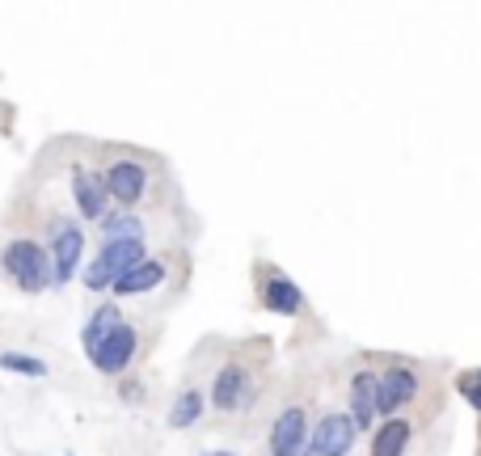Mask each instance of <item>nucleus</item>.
Here are the masks:
<instances>
[{"label": "nucleus", "mask_w": 481, "mask_h": 456, "mask_svg": "<svg viewBox=\"0 0 481 456\" xmlns=\"http://www.w3.org/2000/svg\"><path fill=\"white\" fill-rule=\"evenodd\" d=\"M198 419H203V393L190 384V389H182V393L173 397L169 419H165V422H169L173 432H186V427H195Z\"/></svg>", "instance_id": "obj_15"}, {"label": "nucleus", "mask_w": 481, "mask_h": 456, "mask_svg": "<svg viewBox=\"0 0 481 456\" xmlns=\"http://www.w3.org/2000/svg\"><path fill=\"white\" fill-rule=\"evenodd\" d=\"M85 254V233L76 220H55L51 224V262H55V287H63L81 267Z\"/></svg>", "instance_id": "obj_5"}, {"label": "nucleus", "mask_w": 481, "mask_h": 456, "mask_svg": "<svg viewBox=\"0 0 481 456\" xmlns=\"http://www.w3.org/2000/svg\"><path fill=\"white\" fill-rule=\"evenodd\" d=\"M309 414L300 406L279 410L271 427V456H309Z\"/></svg>", "instance_id": "obj_10"}, {"label": "nucleus", "mask_w": 481, "mask_h": 456, "mask_svg": "<svg viewBox=\"0 0 481 456\" xmlns=\"http://www.w3.org/2000/svg\"><path fill=\"white\" fill-rule=\"evenodd\" d=\"M262 308L266 313H279V317H296V313H304V292L296 287V279H287V275L271 271L266 279H262Z\"/></svg>", "instance_id": "obj_11"}, {"label": "nucleus", "mask_w": 481, "mask_h": 456, "mask_svg": "<svg viewBox=\"0 0 481 456\" xmlns=\"http://www.w3.org/2000/svg\"><path fill=\"white\" fill-rule=\"evenodd\" d=\"M414 397H418V372L409 368V364H389L376 376V406H380V414L406 410Z\"/></svg>", "instance_id": "obj_6"}, {"label": "nucleus", "mask_w": 481, "mask_h": 456, "mask_svg": "<svg viewBox=\"0 0 481 456\" xmlns=\"http://www.w3.org/2000/svg\"><path fill=\"white\" fill-rule=\"evenodd\" d=\"M0 267L30 296L55 287V262H51V254L38 246L34 237H13L9 246H5V254H0Z\"/></svg>", "instance_id": "obj_1"}, {"label": "nucleus", "mask_w": 481, "mask_h": 456, "mask_svg": "<svg viewBox=\"0 0 481 456\" xmlns=\"http://www.w3.org/2000/svg\"><path fill=\"white\" fill-rule=\"evenodd\" d=\"M101 173H106L111 199L119 203V208H136V203H144V195H149V186H152L149 160L131 157V152H127V157H114Z\"/></svg>", "instance_id": "obj_3"}, {"label": "nucleus", "mask_w": 481, "mask_h": 456, "mask_svg": "<svg viewBox=\"0 0 481 456\" xmlns=\"http://www.w3.org/2000/svg\"><path fill=\"white\" fill-rule=\"evenodd\" d=\"M409 427L406 419H397V414H389V419L380 422V432L371 435V456H406L409 448Z\"/></svg>", "instance_id": "obj_14"}, {"label": "nucleus", "mask_w": 481, "mask_h": 456, "mask_svg": "<svg viewBox=\"0 0 481 456\" xmlns=\"http://www.w3.org/2000/svg\"><path fill=\"white\" fill-rule=\"evenodd\" d=\"M136 351H139V330L127 325V321H119V325H114L93 351H85V355L101 376H123V372L136 364Z\"/></svg>", "instance_id": "obj_4"}, {"label": "nucleus", "mask_w": 481, "mask_h": 456, "mask_svg": "<svg viewBox=\"0 0 481 456\" xmlns=\"http://www.w3.org/2000/svg\"><path fill=\"white\" fill-rule=\"evenodd\" d=\"M457 389H460V397H465V402H469V406L481 414V368H473V372H460Z\"/></svg>", "instance_id": "obj_19"}, {"label": "nucleus", "mask_w": 481, "mask_h": 456, "mask_svg": "<svg viewBox=\"0 0 481 456\" xmlns=\"http://www.w3.org/2000/svg\"><path fill=\"white\" fill-rule=\"evenodd\" d=\"M119 321H123V313H119L114 305L93 308V317H89V321H85V330H81V346H85V351H93V346H98L101 338H106V334L119 325Z\"/></svg>", "instance_id": "obj_16"}, {"label": "nucleus", "mask_w": 481, "mask_h": 456, "mask_svg": "<svg viewBox=\"0 0 481 456\" xmlns=\"http://www.w3.org/2000/svg\"><path fill=\"white\" fill-rule=\"evenodd\" d=\"M160 284H165V262L144 258L139 267H131L111 292L114 296H144V292H152V287H160Z\"/></svg>", "instance_id": "obj_13"}, {"label": "nucleus", "mask_w": 481, "mask_h": 456, "mask_svg": "<svg viewBox=\"0 0 481 456\" xmlns=\"http://www.w3.org/2000/svg\"><path fill=\"white\" fill-rule=\"evenodd\" d=\"M0 368L13 376H30V381H47L51 368L38 355H22V351H0Z\"/></svg>", "instance_id": "obj_18"}, {"label": "nucleus", "mask_w": 481, "mask_h": 456, "mask_svg": "<svg viewBox=\"0 0 481 456\" xmlns=\"http://www.w3.org/2000/svg\"><path fill=\"white\" fill-rule=\"evenodd\" d=\"M139 262H144V237H131V241H111L106 237L98 258L85 267V287L89 292H106V287H114Z\"/></svg>", "instance_id": "obj_2"}, {"label": "nucleus", "mask_w": 481, "mask_h": 456, "mask_svg": "<svg viewBox=\"0 0 481 456\" xmlns=\"http://www.w3.org/2000/svg\"><path fill=\"white\" fill-rule=\"evenodd\" d=\"M249 397H254L249 368L245 364H224V368L216 372V381H211V406L220 410V414H233V410L249 406Z\"/></svg>", "instance_id": "obj_9"}, {"label": "nucleus", "mask_w": 481, "mask_h": 456, "mask_svg": "<svg viewBox=\"0 0 481 456\" xmlns=\"http://www.w3.org/2000/svg\"><path fill=\"white\" fill-rule=\"evenodd\" d=\"M376 414H380V406H376V372L363 368L351 376V419H355L359 432H368Z\"/></svg>", "instance_id": "obj_12"}, {"label": "nucleus", "mask_w": 481, "mask_h": 456, "mask_svg": "<svg viewBox=\"0 0 481 456\" xmlns=\"http://www.w3.org/2000/svg\"><path fill=\"white\" fill-rule=\"evenodd\" d=\"M203 456H236V452H228V448H220V452H203Z\"/></svg>", "instance_id": "obj_21"}, {"label": "nucleus", "mask_w": 481, "mask_h": 456, "mask_svg": "<svg viewBox=\"0 0 481 456\" xmlns=\"http://www.w3.org/2000/svg\"><path fill=\"white\" fill-rule=\"evenodd\" d=\"M355 419L351 414H321V422L313 427L309 435V456H351V448H355Z\"/></svg>", "instance_id": "obj_7"}, {"label": "nucleus", "mask_w": 481, "mask_h": 456, "mask_svg": "<svg viewBox=\"0 0 481 456\" xmlns=\"http://www.w3.org/2000/svg\"><path fill=\"white\" fill-rule=\"evenodd\" d=\"M72 199H76V211L85 216V220L101 224L111 211H106V203H111V186H106V173L89 170V165H72Z\"/></svg>", "instance_id": "obj_8"}, {"label": "nucleus", "mask_w": 481, "mask_h": 456, "mask_svg": "<svg viewBox=\"0 0 481 456\" xmlns=\"http://www.w3.org/2000/svg\"><path fill=\"white\" fill-rule=\"evenodd\" d=\"M101 237H111V241H131V237H144V220H139L136 211H111L106 220H101Z\"/></svg>", "instance_id": "obj_17"}, {"label": "nucleus", "mask_w": 481, "mask_h": 456, "mask_svg": "<svg viewBox=\"0 0 481 456\" xmlns=\"http://www.w3.org/2000/svg\"><path fill=\"white\" fill-rule=\"evenodd\" d=\"M119 393H123V397H131V402H139V397H144V389H139V384H123Z\"/></svg>", "instance_id": "obj_20"}]
</instances>
